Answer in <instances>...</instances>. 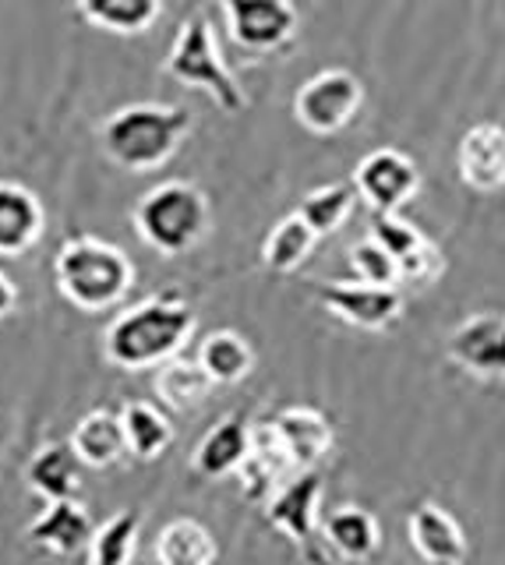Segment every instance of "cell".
<instances>
[{
    "mask_svg": "<svg viewBox=\"0 0 505 565\" xmlns=\"http://www.w3.org/2000/svg\"><path fill=\"white\" fill-rule=\"evenodd\" d=\"M120 424H125L128 452L135 459H142V463L160 459L173 441V424L155 403L128 399L125 406H120Z\"/></svg>",
    "mask_w": 505,
    "mask_h": 565,
    "instance_id": "7402d4cb",
    "label": "cell"
},
{
    "mask_svg": "<svg viewBox=\"0 0 505 565\" xmlns=\"http://www.w3.org/2000/svg\"><path fill=\"white\" fill-rule=\"evenodd\" d=\"M319 499H322V473L304 470L298 481H290L269 502L266 516L276 530H283V534L301 547L308 565H333L329 562V544L319 526Z\"/></svg>",
    "mask_w": 505,
    "mask_h": 565,
    "instance_id": "ba28073f",
    "label": "cell"
},
{
    "mask_svg": "<svg viewBox=\"0 0 505 565\" xmlns=\"http://www.w3.org/2000/svg\"><path fill=\"white\" fill-rule=\"evenodd\" d=\"M354 205H357L354 184H325L304 194L298 205V216L315 230L319 237H325V234H336V230L351 220Z\"/></svg>",
    "mask_w": 505,
    "mask_h": 565,
    "instance_id": "4316f807",
    "label": "cell"
},
{
    "mask_svg": "<svg viewBox=\"0 0 505 565\" xmlns=\"http://www.w3.org/2000/svg\"><path fill=\"white\" fill-rule=\"evenodd\" d=\"M72 449L82 459V467L93 470H107L114 463L128 456V438H125V424H120V414L99 406V411H89L72 431Z\"/></svg>",
    "mask_w": 505,
    "mask_h": 565,
    "instance_id": "e0dca14e",
    "label": "cell"
},
{
    "mask_svg": "<svg viewBox=\"0 0 505 565\" xmlns=\"http://www.w3.org/2000/svg\"><path fill=\"white\" fill-rule=\"evenodd\" d=\"M131 223L146 247L166 258H178L202 244L208 226H213V209H208V199L198 184L163 181L135 202Z\"/></svg>",
    "mask_w": 505,
    "mask_h": 565,
    "instance_id": "277c9868",
    "label": "cell"
},
{
    "mask_svg": "<svg viewBox=\"0 0 505 565\" xmlns=\"http://www.w3.org/2000/svg\"><path fill=\"white\" fill-rule=\"evenodd\" d=\"M311 294L319 297V305L340 315L343 322L357 329H386L393 326L399 311H404V297L396 287H375V282H315Z\"/></svg>",
    "mask_w": 505,
    "mask_h": 565,
    "instance_id": "30bf717a",
    "label": "cell"
},
{
    "mask_svg": "<svg viewBox=\"0 0 505 565\" xmlns=\"http://www.w3.org/2000/svg\"><path fill=\"white\" fill-rule=\"evenodd\" d=\"M46 212L36 191L19 181H0V258H19L40 244Z\"/></svg>",
    "mask_w": 505,
    "mask_h": 565,
    "instance_id": "5bb4252c",
    "label": "cell"
},
{
    "mask_svg": "<svg viewBox=\"0 0 505 565\" xmlns=\"http://www.w3.org/2000/svg\"><path fill=\"white\" fill-rule=\"evenodd\" d=\"M195 332V308L178 290L152 294L125 308L103 329V358L120 371H146L173 361Z\"/></svg>",
    "mask_w": 505,
    "mask_h": 565,
    "instance_id": "6da1fadb",
    "label": "cell"
},
{
    "mask_svg": "<svg viewBox=\"0 0 505 565\" xmlns=\"http://www.w3.org/2000/svg\"><path fill=\"white\" fill-rule=\"evenodd\" d=\"M198 364L205 367V375L216 385H237L240 379H248V371L255 364L251 343L237 335L234 329H219L213 335H205L198 350Z\"/></svg>",
    "mask_w": 505,
    "mask_h": 565,
    "instance_id": "d4e9b609",
    "label": "cell"
},
{
    "mask_svg": "<svg viewBox=\"0 0 505 565\" xmlns=\"http://www.w3.org/2000/svg\"><path fill=\"white\" fill-rule=\"evenodd\" d=\"M230 40L248 53H276L293 43L301 14L293 0H216Z\"/></svg>",
    "mask_w": 505,
    "mask_h": 565,
    "instance_id": "52a82bcc",
    "label": "cell"
},
{
    "mask_svg": "<svg viewBox=\"0 0 505 565\" xmlns=\"http://www.w3.org/2000/svg\"><path fill=\"white\" fill-rule=\"evenodd\" d=\"M322 537L329 544V552L351 562H368L378 552V523L357 505H343L329 512Z\"/></svg>",
    "mask_w": 505,
    "mask_h": 565,
    "instance_id": "603a6c76",
    "label": "cell"
},
{
    "mask_svg": "<svg viewBox=\"0 0 505 565\" xmlns=\"http://www.w3.org/2000/svg\"><path fill=\"white\" fill-rule=\"evenodd\" d=\"M442 269H445L442 252L431 241H425L410 258L399 262V282H407V287L421 290V287H431V282L442 276Z\"/></svg>",
    "mask_w": 505,
    "mask_h": 565,
    "instance_id": "4dcf8cb0",
    "label": "cell"
},
{
    "mask_svg": "<svg viewBox=\"0 0 505 565\" xmlns=\"http://www.w3.org/2000/svg\"><path fill=\"white\" fill-rule=\"evenodd\" d=\"M449 358L484 379L505 375V315H474L449 335Z\"/></svg>",
    "mask_w": 505,
    "mask_h": 565,
    "instance_id": "8fae6325",
    "label": "cell"
},
{
    "mask_svg": "<svg viewBox=\"0 0 505 565\" xmlns=\"http://www.w3.org/2000/svg\"><path fill=\"white\" fill-rule=\"evenodd\" d=\"M93 534H96V526L89 520V512L75 499H61V502H46V509L29 523L25 541L43 547V552L72 558V555L89 552Z\"/></svg>",
    "mask_w": 505,
    "mask_h": 565,
    "instance_id": "4fadbf2b",
    "label": "cell"
},
{
    "mask_svg": "<svg viewBox=\"0 0 505 565\" xmlns=\"http://www.w3.org/2000/svg\"><path fill=\"white\" fill-rule=\"evenodd\" d=\"M354 188L375 212H396L421 188V170L399 149H375L357 163Z\"/></svg>",
    "mask_w": 505,
    "mask_h": 565,
    "instance_id": "9c48e42d",
    "label": "cell"
},
{
    "mask_svg": "<svg viewBox=\"0 0 505 565\" xmlns=\"http://www.w3.org/2000/svg\"><path fill=\"white\" fill-rule=\"evenodd\" d=\"M460 181L474 191L505 188V128L492 120H481L466 128L456 149Z\"/></svg>",
    "mask_w": 505,
    "mask_h": 565,
    "instance_id": "7c38bea8",
    "label": "cell"
},
{
    "mask_svg": "<svg viewBox=\"0 0 505 565\" xmlns=\"http://www.w3.org/2000/svg\"><path fill=\"white\" fill-rule=\"evenodd\" d=\"M351 269L361 282H375V287H396L399 282L396 258L375 237L351 247Z\"/></svg>",
    "mask_w": 505,
    "mask_h": 565,
    "instance_id": "f1b7e54d",
    "label": "cell"
},
{
    "mask_svg": "<svg viewBox=\"0 0 505 565\" xmlns=\"http://www.w3.org/2000/svg\"><path fill=\"white\" fill-rule=\"evenodd\" d=\"M78 14L99 32L142 35L163 14V0H75Z\"/></svg>",
    "mask_w": 505,
    "mask_h": 565,
    "instance_id": "44dd1931",
    "label": "cell"
},
{
    "mask_svg": "<svg viewBox=\"0 0 505 565\" xmlns=\"http://www.w3.org/2000/svg\"><path fill=\"white\" fill-rule=\"evenodd\" d=\"M195 114L187 106L166 103H128L103 117L99 124V149L114 167L131 173L160 170L178 156L181 141L191 131Z\"/></svg>",
    "mask_w": 505,
    "mask_h": 565,
    "instance_id": "7a4b0ae2",
    "label": "cell"
},
{
    "mask_svg": "<svg viewBox=\"0 0 505 565\" xmlns=\"http://www.w3.org/2000/svg\"><path fill=\"white\" fill-rule=\"evenodd\" d=\"M407 534H410L413 552L431 565H463L470 555L460 523L434 502H421L410 512Z\"/></svg>",
    "mask_w": 505,
    "mask_h": 565,
    "instance_id": "9a60e30c",
    "label": "cell"
},
{
    "mask_svg": "<svg viewBox=\"0 0 505 565\" xmlns=\"http://www.w3.org/2000/svg\"><path fill=\"white\" fill-rule=\"evenodd\" d=\"M163 75L181 82L184 88H202L226 114H240L248 106V96H244L234 71L223 61L219 43L213 35V22H208L205 11H191L178 25L173 46L163 61Z\"/></svg>",
    "mask_w": 505,
    "mask_h": 565,
    "instance_id": "5b68a950",
    "label": "cell"
},
{
    "mask_svg": "<svg viewBox=\"0 0 505 565\" xmlns=\"http://www.w3.org/2000/svg\"><path fill=\"white\" fill-rule=\"evenodd\" d=\"M54 279L67 305L82 311H110L135 287V262L117 244L89 234L67 237L54 255Z\"/></svg>",
    "mask_w": 505,
    "mask_h": 565,
    "instance_id": "3957f363",
    "label": "cell"
},
{
    "mask_svg": "<svg viewBox=\"0 0 505 565\" xmlns=\"http://www.w3.org/2000/svg\"><path fill=\"white\" fill-rule=\"evenodd\" d=\"M248 456H251L248 420H244V414H226L216 428L205 431V438L195 449V459H191V467H195V473L205 477V481H216V477L237 473L244 463H248Z\"/></svg>",
    "mask_w": 505,
    "mask_h": 565,
    "instance_id": "2e32d148",
    "label": "cell"
},
{
    "mask_svg": "<svg viewBox=\"0 0 505 565\" xmlns=\"http://www.w3.org/2000/svg\"><path fill=\"white\" fill-rule=\"evenodd\" d=\"M155 565H216L219 544L198 520H170L152 544Z\"/></svg>",
    "mask_w": 505,
    "mask_h": 565,
    "instance_id": "ffe728a7",
    "label": "cell"
},
{
    "mask_svg": "<svg viewBox=\"0 0 505 565\" xmlns=\"http://www.w3.org/2000/svg\"><path fill=\"white\" fill-rule=\"evenodd\" d=\"M272 420H276V431H280L293 467L315 470L319 459L333 449V424H329L319 411H311V406H290V411H283Z\"/></svg>",
    "mask_w": 505,
    "mask_h": 565,
    "instance_id": "ac0fdd59",
    "label": "cell"
},
{
    "mask_svg": "<svg viewBox=\"0 0 505 565\" xmlns=\"http://www.w3.org/2000/svg\"><path fill=\"white\" fill-rule=\"evenodd\" d=\"M372 237L396 258V265L404 262V258H410L417 247L428 241L421 230L404 223V220L396 216V212H375V216H372Z\"/></svg>",
    "mask_w": 505,
    "mask_h": 565,
    "instance_id": "f546056e",
    "label": "cell"
},
{
    "mask_svg": "<svg viewBox=\"0 0 505 565\" xmlns=\"http://www.w3.org/2000/svg\"><path fill=\"white\" fill-rule=\"evenodd\" d=\"M14 308H19V287H14L11 276L0 269V322H4L8 315H14Z\"/></svg>",
    "mask_w": 505,
    "mask_h": 565,
    "instance_id": "1f68e13d",
    "label": "cell"
},
{
    "mask_svg": "<svg viewBox=\"0 0 505 565\" xmlns=\"http://www.w3.org/2000/svg\"><path fill=\"white\" fill-rule=\"evenodd\" d=\"M319 234L311 230L298 212L293 216H283L280 223H276L269 234H266V244H262V262L269 273H293L301 269V262L311 255V247H315Z\"/></svg>",
    "mask_w": 505,
    "mask_h": 565,
    "instance_id": "484cf974",
    "label": "cell"
},
{
    "mask_svg": "<svg viewBox=\"0 0 505 565\" xmlns=\"http://www.w3.org/2000/svg\"><path fill=\"white\" fill-rule=\"evenodd\" d=\"M138 526H142V512H138V509L114 512V516L93 534L89 565H131Z\"/></svg>",
    "mask_w": 505,
    "mask_h": 565,
    "instance_id": "83f0119b",
    "label": "cell"
},
{
    "mask_svg": "<svg viewBox=\"0 0 505 565\" xmlns=\"http://www.w3.org/2000/svg\"><path fill=\"white\" fill-rule=\"evenodd\" d=\"M216 388V382L205 375V367L198 361L187 358H173L166 364H160L152 382V393L160 396L163 406L170 411H195L208 399V393Z\"/></svg>",
    "mask_w": 505,
    "mask_h": 565,
    "instance_id": "cb8c5ba5",
    "label": "cell"
},
{
    "mask_svg": "<svg viewBox=\"0 0 505 565\" xmlns=\"http://www.w3.org/2000/svg\"><path fill=\"white\" fill-rule=\"evenodd\" d=\"M364 106V85L346 67L311 75L293 96V120L311 135H340Z\"/></svg>",
    "mask_w": 505,
    "mask_h": 565,
    "instance_id": "8992f818",
    "label": "cell"
},
{
    "mask_svg": "<svg viewBox=\"0 0 505 565\" xmlns=\"http://www.w3.org/2000/svg\"><path fill=\"white\" fill-rule=\"evenodd\" d=\"M78 467H82V459L75 456L72 441H46V446H40L36 456L29 459L25 484L46 502L75 499V491L82 484Z\"/></svg>",
    "mask_w": 505,
    "mask_h": 565,
    "instance_id": "d6986e66",
    "label": "cell"
}]
</instances>
